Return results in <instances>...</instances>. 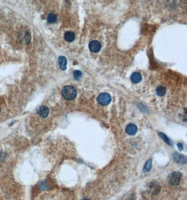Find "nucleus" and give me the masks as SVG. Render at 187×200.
I'll use <instances>...</instances> for the list:
<instances>
[{"label": "nucleus", "instance_id": "obj_1", "mask_svg": "<svg viewBox=\"0 0 187 200\" xmlns=\"http://www.w3.org/2000/svg\"><path fill=\"white\" fill-rule=\"evenodd\" d=\"M62 97L67 101H72L77 97V92L75 87L72 86H64L62 90Z\"/></svg>", "mask_w": 187, "mask_h": 200}, {"label": "nucleus", "instance_id": "obj_2", "mask_svg": "<svg viewBox=\"0 0 187 200\" xmlns=\"http://www.w3.org/2000/svg\"><path fill=\"white\" fill-rule=\"evenodd\" d=\"M182 173L179 171H174L170 174L167 178L168 183L172 186H177L180 183Z\"/></svg>", "mask_w": 187, "mask_h": 200}, {"label": "nucleus", "instance_id": "obj_3", "mask_svg": "<svg viewBox=\"0 0 187 200\" xmlns=\"http://www.w3.org/2000/svg\"><path fill=\"white\" fill-rule=\"evenodd\" d=\"M97 100H98V102L102 105H107L111 103L112 97L109 93H102L98 96Z\"/></svg>", "mask_w": 187, "mask_h": 200}, {"label": "nucleus", "instance_id": "obj_4", "mask_svg": "<svg viewBox=\"0 0 187 200\" xmlns=\"http://www.w3.org/2000/svg\"><path fill=\"white\" fill-rule=\"evenodd\" d=\"M89 49L91 52L93 53H98L100 51L101 49V44L98 41L94 40V41H92L89 44Z\"/></svg>", "mask_w": 187, "mask_h": 200}, {"label": "nucleus", "instance_id": "obj_5", "mask_svg": "<svg viewBox=\"0 0 187 200\" xmlns=\"http://www.w3.org/2000/svg\"><path fill=\"white\" fill-rule=\"evenodd\" d=\"M172 157H173L174 160L175 161V162L178 163V164H186V156L183 155V154H180V153L178 152H175L173 154V155H172Z\"/></svg>", "mask_w": 187, "mask_h": 200}, {"label": "nucleus", "instance_id": "obj_6", "mask_svg": "<svg viewBox=\"0 0 187 200\" xmlns=\"http://www.w3.org/2000/svg\"><path fill=\"white\" fill-rule=\"evenodd\" d=\"M37 113L42 118H46V117H48V114H49V108H48L47 106H41L38 109Z\"/></svg>", "mask_w": 187, "mask_h": 200}, {"label": "nucleus", "instance_id": "obj_7", "mask_svg": "<svg viewBox=\"0 0 187 200\" xmlns=\"http://www.w3.org/2000/svg\"><path fill=\"white\" fill-rule=\"evenodd\" d=\"M125 131H126V133L128 135H133L138 131V127H137L136 125L134 124H130L125 128Z\"/></svg>", "mask_w": 187, "mask_h": 200}, {"label": "nucleus", "instance_id": "obj_8", "mask_svg": "<svg viewBox=\"0 0 187 200\" xmlns=\"http://www.w3.org/2000/svg\"><path fill=\"white\" fill-rule=\"evenodd\" d=\"M142 75L139 72H133L130 76V80L134 84H138L142 81Z\"/></svg>", "mask_w": 187, "mask_h": 200}, {"label": "nucleus", "instance_id": "obj_9", "mask_svg": "<svg viewBox=\"0 0 187 200\" xmlns=\"http://www.w3.org/2000/svg\"><path fill=\"white\" fill-rule=\"evenodd\" d=\"M67 59L64 56H60L58 58V64L62 70H65L67 69Z\"/></svg>", "mask_w": 187, "mask_h": 200}, {"label": "nucleus", "instance_id": "obj_10", "mask_svg": "<svg viewBox=\"0 0 187 200\" xmlns=\"http://www.w3.org/2000/svg\"><path fill=\"white\" fill-rule=\"evenodd\" d=\"M64 39L68 42H72L75 39V35L73 32L67 31L64 34Z\"/></svg>", "mask_w": 187, "mask_h": 200}, {"label": "nucleus", "instance_id": "obj_11", "mask_svg": "<svg viewBox=\"0 0 187 200\" xmlns=\"http://www.w3.org/2000/svg\"><path fill=\"white\" fill-rule=\"evenodd\" d=\"M156 92L159 96H164L166 93V88L163 86H159L156 88Z\"/></svg>", "mask_w": 187, "mask_h": 200}, {"label": "nucleus", "instance_id": "obj_12", "mask_svg": "<svg viewBox=\"0 0 187 200\" xmlns=\"http://www.w3.org/2000/svg\"><path fill=\"white\" fill-rule=\"evenodd\" d=\"M47 21L49 23H55L57 22V16L54 14H49L47 16Z\"/></svg>", "mask_w": 187, "mask_h": 200}, {"label": "nucleus", "instance_id": "obj_13", "mask_svg": "<svg viewBox=\"0 0 187 200\" xmlns=\"http://www.w3.org/2000/svg\"><path fill=\"white\" fill-rule=\"evenodd\" d=\"M151 167H152V162H151V159H149V160H148L147 162H146V164H144L143 171H144V172H145V173L149 172V171L151 170Z\"/></svg>", "mask_w": 187, "mask_h": 200}, {"label": "nucleus", "instance_id": "obj_14", "mask_svg": "<svg viewBox=\"0 0 187 200\" xmlns=\"http://www.w3.org/2000/svg\"><path fill=\"white\" fill-rule=\"evenodd\" d=\"M159 135H160L161 138H162V139L163 140V141H165L167 145H169V146H172V141H170V138H169L168 137H167L165 134H164V133H159Z\"/></svg>", "mask_w": 187, "mask_h": 200}, {"label": "nucleus", "instance_id": "obj_15", "mask_svg": "<svg viewBox=\"0 0 187 200\" xmlns=\"http://www.w3.org/2000/svg\"><path fill=\"white\" fill-rule=\"evenodd\" d=\"M73 76H74V78H75L76 80H79L81 77L82 73L79 70H75L73 72Z\"/></svg>", "mask_w": 187, "mask_h": 200}, {"label": "nucleus", "instance_id": "obj_16", "mask_svg": "<svg viewBox=\"0 0 187 200\" xmlns=\"http://www.w3.org/2000/svg\"><path fill=\"white\" fill-rule=\"evenodd\" d=\"M177 147H178V148L180 149V150H183L184 146L182 143H178V144H177Z\"/></svg>", "mask_w": 187, "mask_h": 200}, {"label": "nucleus", "instance_id": "obj_17", "mask_svg": "<svg viewBox=\"0 0 187 200\" xmlns=\"http://www.w3.org/2000/svg\"><path fill=\"white\" fill-rule=\"evenodd\" d=\"M82 200H89L88 199H83Z\"/></svg>", "mask_w": 187, "mask_h": 200}]
</instances>
